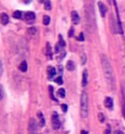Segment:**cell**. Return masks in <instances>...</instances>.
<instances>
[{"instance_id":"13","label":"cell","mask_w":125,"mask_h":134,"mask_svg":"<svg viewBox=\"0 0 125 134\" xmlns=\"http://www.w3.org/2000/svg\"><path fill=\"white\" fill-rule=\"evenodd\" d=\"M47 72H48V77H49V78H52L54 74L57 73V72H55V68H54L53 66H48V68H47Z\"/></svg>"},{"instance_id":"20","label":"cell","mask_w":125,"mask_h":134,"mask_svg":"<svg viewBox=\"0 0 125 134\" xmlns=\"http://www.w3.org/2000/svg\"><path fill=\"white\" fill-rule=\"evenodd\" d=\"M58 95L60 96V98H65V90L64 89H59V90H58Z\"/></svg>"},{"instance_id":"1","label":"cell","mask_w":125,"mask_h":134,"mask_svg":"<svg viewBox=\"0 0 125 134\" xmlns=\"http://www.w3.org/2000/svg\"><path fill=\"white\" fill-rule=\"evenodd\" d=\"M101 64H102V68L104 71L106 81H107L108 85L112 88L113 83H114V74H113V68H112L111 64H109V60L106 57V55H101Z\"/></svg>"},{"instance_id":"12","label":"cell","mask_w":125,"mask_h":134,"mask_svg":"<svg viewBox=\"0 0 125 134\" xmlns=\"http://www.w3.org/2000/svg\"><path fill=\"white\" fill-rule=\"evenodd\" d=\"M46 55L48 56V59H52L53 55H52V48H50V44L47 43V46H46Z\"/></svg>"},{"instance_id":"24","label":"cell","mask_w":125,"mask_h":134,"mask_svg":"<svg viewBox=\"0 0 125 134\" xmlns=\"http://www.w3.org/2000/svg\"><path fill=\"white\" fill-rule=\"evenodd\" d=\"M98 118H99V122H101V123H103L104 121H106V120H104L103 113H99V115H98Z\"/></svg>"},{"instance_id":"34","label":"cell","mask_w":125,"mask_h":134,"mask_svg":"<svg viewBox=\"0 0 125 134\" xmlns=\"http://www.w3.org/2000/svg\"><path fill=\"white\" fill-rule=\"evenodd\" d=\"M38 1H39V3H43V1H44V0H38Z\"/></svg>"},{"instance_id":"19","label":"cell","mask_w":125,"mask_h":134,"mask_svg":"<svg viewBox=\"0 0 125 134\" xmlns=\"http://www.w3.org/2000/svg\"><path fill=\"white\" fill-rule=\"evenodd\" d=\"M12 16H14V18H17V20H20V18H22V12H21V11H15Z\"/></svg>"},{"instance_id":"9","label":"cell","mask_w":125,"mask_h":134,"mask_svg":"<svg viewBox=\"0 0 125 134\" xmlns=\"http://www.w3.org/2000/svg\"><path fill=\"white\" fill-rule=\"evenodd\" d=\"M88 83V72L87 70L82 71V87H86Z\"/></svg>"},{"instance_id":"21","label":"cell","mask_w":125,"mask_h":134,"mask_svg":"<svg viewBox=\"0 0 125 134\" xmlns=\"http://www.w3.org/2000/svg\"><path fill=\"white\" fill-rule=\"evenodd\" d=\"M59 45L63 46V48L65 46V42H64V39H63V37H61V35H59Z\"/></svg>"},{"instance_id":"11","label":"cell","mask_w":125,"mask_h":134,"mask_svg":"<svg viewBox=\"0 0 125 134\" xmlns=\"http://www.w3.org/2000/svg\"><path fill=\"white\" fill-rule=\"evenodd\" d=\"M65 55H66V51H65L64 48H63V49L59 50V51L57 53V60H58V61H61L63 59H64Z\"/></svg>"},{"instance_id":"15","label":"cell","mask_w":125,"mask_h":134,"mask_svg":"<svg viewBox=\"0 0 125 134\" xmlns=\"http://www.w3.org/2000/svg\"><path fill=\"white\" fill-rule=\"evenodd\" d=\"M37 116H38V118H39V126H41V127H44L46 121H44V117H43L42 112H38V113H37Z\"/></svg>"},{"instance_id":"10","label":"cell","mask_w":125,"mask_h":134,"mask_svg":"<svg viewBox=\"0 0 125 134\" xmlns=\"http://www.w3.org/2000/svg\"><path fill=\"white\" fill-rule=\"evenodd\" d=\"M0 21H1V25L6 26L7 23H9V16H7V14L3 12V14H1V16H0Z\"/></svg>"},{"instance_id":"8","label":"cell","mask_w":125,"mask_h":134,"mask_svg":"<svg viewBox=\"0 0 125 134\" xmlns=\"http://www.w3.org/2000/svg\"><path fill=\"white\" fill-rule=\"evenodd\" d=\"M104 106L107 107V109H113V99L112 98H109V96H107L106 99H104Z\"/></svg>"},{"instance_id":"14","label":"cell","mask_w":125,"mask_h":134,"mask_svg":"<svg viewBox=\"0 0 125 134\" xmlns=\"http://www.w3.org/2000/svg\"><path fill=\"white\" fill-rule=\"evenodd\" d=\"M18 68H20V71H21V72H27V68H28L27 62H26V61H22L21 64H20V66H18Z\"/></svg>"},{"instance_id":"6","label":"cell","mask_w":125,"mask_h":134,"mask_svg":"<svg viewBox=\"0 0 125 134\" xmlns=\"http://www.w3.org/2000/svg\"><path fill=\"white\" fill-rule=\"evenodd\" d=\"M98 9H99L101 16H102V17H106V15H107V7H106V5H104L102 1L98 3Z\"/></svg>"},{"instance_id":"18","label":"cell","mask_w":125,"mask_h":134,"mask_svg":"<svg viewBox=\"0 0 125 134\" xmlns=\"http://www.w3.org/2000/svg\"><path fill=\"white\" fill-rule=\"evenodd\" d=\"M43 3H44V9H46V10H50V9H52V5H50V0H44Z\"/></svg>"},{"instance_id":"25","label":"cell","mask_w":125,"mask_h":134,"mask_svg":"<svg viewBox=\"0 0 125 134\" xmlns=\"http://www.w3.org/2000/svg\"><path fill=\"white\" fill-rule=\"evenodd\" d=\"M28 33H31L32 35H34V34L37 33V29H36V28H29V29H28Z\"/></svg>"},{"instance_id":"31","label":"cell","mask_w":125,"mask_h":134,"mask_svg":"<svg viewBox=\"0 0 125 134\" xmlns=\"http://www.w3.org/2000/svg\"><path fill=\"white\" fill-rule=\"evenodd\" d=\"M79 40H83V34H82V33L80 34V37H79Z\"/></svg>"},{"instance_id":"7","label":"cell","mask_w":125,"mask_h":134,"mask_svg":"<svg viewBox=\"0 0 125 134\" xmlns=\"http://www.w3.org/2000/svg\"><path fill=\"white\" fill-rule=\"evenodd\" d=\"M71 20H72V23H74V25H79L80 23L79 14H77L76 11H72L71 12Z\"/></svg>"},{"instance_id":"17","label":"cell","mask_w":125,"mask_h":134,"mask_svg":"<svg viewBox=\"0 0 125 134\" xmlns=\"http://www.w3.org/2000/svg\"><path fill=\"white\" fill-rule=\"evenodd\" d=\"M49 23H50V17H49V16H47V15H46V16H43V25L48 26Z\"/></svg>"},{"instance_id":"32","label":"cell","mask_w":125,"mask_h":134,"mask_svg":"<svg viewBox=\"0 0 125 134\" xmlns=\"http://www.w3.org/2000/svg\"><path fill=\"white\" fill-rule=\"evenodd\" d=\"M22 1H23V3H25V4H29V3H31V1H32V0H22Z\"/></svg>"},{"instance_id":"23","label":"cell","mask_w":125,"mask_h":134,"mask_svg":"<svg viewBox=\"0 0 125 134\" xmlns=\"http://www.w3.org/2000/svg\"><path fill=\"white\" fill-rule=\"evenodd\" d=\"M86 61H87V57H86V55L83 54L82 56H81V64L85 65V64H86Z\"/></svg>"},{"instance_id":"28","label":"cell","mask_w":125,"mask_h":134,"mask_svg":"<svg viewBox=\"0 0 125 134\" xmlns=\"http://www.w3.org/2000/svg\"><path fill=\"white\" fill-rule=\"evenodd\" d=\"M49 90H50V96H52V99L55 100V98H54V95H53V88H52V87H49Z\"/></svg>"},{"instance_id":"3","label":"cell","mask_w":125,"mask_h":134,"mask_svg":"<svg viewBox=\"0 0 125 134\" xmlns=\"http://www.w3.org/2000/svg\"><path fill=\"white\" fill-rule=\"evenodd\" d=\"M60 118H59V116H58L57 112H54L53 115H52V127H53V129H59L60 128Z\"/></svg>"},{"instance_id":"30","label":"cell","mask_w":125,"mask_h":134,"mask_svg":"<svg viewBox=\"0 0 125 134\" xmlns=\"http://www.w3.org/2000/svg\"><path fill=\"white\" fill-rule=\"evenodd\" d=\"M106 133H111V126H107V131H106Z\"/></svg>"},{"instance_id":"26","label":"cell","mask_w":125,"mask_h":134,"mask_svg":"<svg viewBox=\"0 0 125 134\" xmlns=\"http://www.w3.org/2000/svg\"><path fill=\"white\" fill-rule=\"evenodd\" d=\"M4 98V89H3V87L0 85V100Z\"/></svg>"},{"instance_id":"16","label":"cell","mask_w":125,"mask_h":134,"mask_svg":"<svg viewBox=\"0 0 125 134\" xmlns=\"http://www.w3.org/2000/svg\"><path fill=\"white\" fill-rule=\"evenodd\" d=\"M66 70L68 71H74L75 70V65L72 61H68V64H66Z\"/></svg>"},{"instance_id":"5","label":"cell","mask_w":125,"mask_h":134,"mask_svg":"<svg viewBox=\"0 0 125 134\" xmlns=\"http://www.w3.org/2000/svg\"><path fill=\"white\" fill-rule=\"evenodd\" d=\"M28 131H29V133H37V132H38V127H37V121L36 120H33V118L29 120Z\"/></svg>"},{"instance_id":"2","label":"cell","mask_w":125,"mask_h":134,"mask_svg":"<svg viewBox=\"0 0 125 134\" xmlns=\"http://www.w3.org/2000/svg\"><path fill=\"white\" fill-rule=\"evenodd\" d=\"M80 115L82 118L88 116V95L86 92H82L81 99H80Z\"/></svg>"},{"instance_id":"22","label":"cell","mask_w":125,"mask_h":134,"mask_svg":"<svg viewBox=\"0 0 125 134\" xmlns=\"http://www.w3.org/2000/svg\"><path fill=\"white\" fill-rule=\"evenodd\" d=\"M55 82H57L58 84H63V78H61V76H59L58 78H55Z\"/></svg>"},{"instance_id":"29","label":"cell","mask_w":125,"mask_h":134,"mask_svg":"<svg viewBox=\"0 0 125 134\" xmlns=\"http://www.w3.org/2000/svg\"><path fill=\"white\" fill-rule=\"evenodd\" d=\"M74 35V28H70V31H69V37H72Z\"/></svg>"},{"instance_id":"33","label":"cell","mask_w":125,"mask_h":134,"mask_svg":"<svg viewBox=\"0 0 125 134\" xmlns=\"http://www.w3.org/2000/svg\"><path fill=\"white\" fill-rule=\"evenodd\" d=\"M87 134V131H85V129H83V131H81V134Z\"/></svg>"},{"instance_id":"27","label":"cell","mask_w":125,"mask_h":134,"mask_svg":"<svg viewBox=\"0 0 125 134\" xmlns=\"http://www.w3.org/2000/svg\"><path fill=\"white\" fill-rule=\"evenodd\" d=\"M61 110H63L64 112H66V111H68V105H65V104H63V105H61Z\"/></svg>"},{"instance_id":"4","label":"cell","mask_w":125,"mask_h":134,"mask_svg":"<svg viewBox=\"0 0 125 134\" xmlns=\"http://www.w3.org/2000/svg\"><path fill=\"white\" fill-rule=\"evenodd\" d=\"M22 17L25 18V21L27 23H32L34 21V18H36V15L33 14L32 11H28V12H25V14L22 15Z\"/></svg>"}]
</instances>
